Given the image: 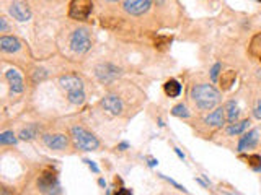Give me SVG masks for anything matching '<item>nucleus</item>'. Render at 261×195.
I'll list each match as a JSON object with an SVG mask.
<instances>
[{"label": "nucleus", "instance_id": "f257e3e1", "mask_svg": "<svg viewBox=\"0 0 261 195\" xmlns=\"http://www.w3.org/2000/svg\"><path fill=\"white\" fill-rule=\"evenodd\" d=\"M191 101L194 103V106L206 113V111L216 109L221 103V91L211 83H196V85L191 86L189 91Z\"/></svg>", "mask_w": 261, "mask_h": 195}, {"label": "nucleus", "instance_id": "f03ea898", "mask_svg": "<svg viewBox=\"0 0 261 195\" xmlns=\"http://www.w3.org/2000/svg\"><path fill=\"white\" fill-rule=\"evenodd\" d=\"M36 190L39 195H60L62 187L59 180V171L54 166H44L36 177Z\"/></svg>", "mask_w": 261, "mask_h": 195}, {"label": "nucleus", "instance_id": "7ed1b4c3", "mask_svg": "<svg viewBox=\"0 0 261 195\" xmlns=\"http://www.w3.org/2000/svg\"><path fill=\"white\" fill-rule=\"evenodd\" d=\"M59 85L66 91L69 103L75 104V106H82L85 103V86L79 75L67 73L59 76Z\"/></svg>", "mask_w": 261, "mask_h": 195}, {"label": "nucleus", "instance_id": "20e7f679", "mask_svg": "<svg viewBox=\"0 0 261 195\" xmlns=\"http://www.w3.org/2000/svg\"><path fill=\"white\" fill-rule=\"evenodd\" d=\"M71 140L75 148L80 151H97L101 145L98 137L82 125H72L71 127Z\"/></svg>", "mask_w": 261, "mask_h": 195}, {"label": "nucleus", "instance_id": "39448f33", "mask_svg": "<svg viewBox=\"0 0 261 195\" xmlns=\"http://www.w3.org/2000/svg\"><path fill=\"white\" fill-rule=\"evenodd\" d=\"M69 47L74 54L84 55L92 49V31L85 26L74 30L69 38Z\"/></svg>", "mask_w": 261, "mask_h": 195}, {"label": "nucleus", "instance_id": "423d86ee", "mask_svg": "<svg viewBox=\"0 0 261 195\" xmlns=\"http://www.w3.org/2000/svg\"><path fill=\"white\" fill-rule=\"evenodd\" d=\"M95 76H97V80L101 83V85H111L116 80L119 78L122 70L118 67L111 64V62H101L97 67H95Z\"/></svg>", "mask_w": 261, "mask_h": 195}, {"label": "nucleus", "instance_id": "0eeeda50", "mask_svg": "<svg viewBox=\"0 0 261 195\" xmlns=\"http://www.w3.org/2000/svg\"><path fill=\"white\" fill-rule=\"evenodd\" d=\"M93 0H71L69 4V17L77 22H87L92 15Z\"/></svg>", "mask_w": 261, "mask_h": 195}, {"label": "nucleus", "instance_id": "6e6552de", "mask_svg": "<svg viewBox=\"0 0 261 195\" xmlns=\"http://www.w3.org/2000/svg\"><path fill=\"white\" fill-rule=\"evenodd\" d=\"M41 138L47 148L54 151H66L72 142L71 137H67L66 134H44Z\"/></svg>", "mask_w": 261, "mask_h": 195}, {"label": "nucleus", "instance_id": "1a4fd4ad", "mask_svg": "<svg viewBox=\"0 0 261 195\" xmlns=\"http://www.w3.org/2000/svg\"><path fill=\"white\" fill-rule=\"evenodd\" d=\"M100 106L106 111V113L113 116H121L122 111H124V103L122 100L114 93H108L100 100Z\"/></svg>", "mask_w": 261, "mask_h": 195}, {"label": "nucleus", "instance_id": "9d476101", "mask_svg": "<svg viewBox=\"0 0 261 195\" xmlns=\"http://www.w3.org/2000/svg\"><path fill=\"white\" fill-rule=\"evenodd\" d=\"M150 7H152V0H124L122 2V9L133 17L144 15L150 10Z\"/></svg>", "mask_w": 261, "mask_h": 195}, {"label": "nucleus", "instance_id": "9b49d317", "mask_svg": "<svg viewBox=\"0 0 261 195\" xmlns=\"http://www.w3.org/2000/svg\"><path fill=\"white\" fill-rule=\"evenodd\" d=\"M258 142H259V130L258 129H251L248 132H245V134L238 138L237 151L243 153V151H248V150L256 148Z\"/></svg>", "mask_w": 261, "mask_h": 195}, {"label": "nucleus", "instance_id": "f8f14e48", "mask_svg": "<svg viewBox=\"0 0 261 195\" xmlns=\"http://www.w3.org/2000/svg\"><path fill=\"white\" fill-rule=\"evenodd\" d=\"M5 80L9 81V86H10V93L12 94H22L23 89H25V81L22 78L15 68H9L5 72Z\"/></svg>", "mask_w": 261, "mask_h": 195}, {"label": "nucleus", "instance_id": "ddd939ff", "mask_svg": "<svg viewBox=\"0 0 261 195\" xmlns=\"http://www.w3.org/2000/svg\"><path fill=\"white\" fill-rule=\"evenodd\" d=\"M225 122H227V119H225V109L222 106L216 108L211 114L204 117V124L209 125L212 129H221V127H224Z\"/></svg>", "mask_w": 261, "mask_h": 195}, {"label": "nucleus", "instance_id": "4468645a", "mask_svg": "<svg viewBox=\"0 0 261 195\" xmlns=\"http://www.w3.org/2000/svg\"><path fill=\"white\" fill-rule=\"evenodd\" d=\"M9 12H10V15L17 20V22H28V20L31 18L30 9L23 2H18V0L9 7Z\"/></svg>", "mask_w": 261, "mask_h": 195}, {"label": "nucleus", "instance_id": "2eb2a0df", "mask_svg": "<svg viewBox=\"0 0 261 195\" xmlns=\"http://www.w3.org/2000/svg\"><path fill=\"white\" fill-rule=\"evenodd\" d=\"M0 49H2L4 54H15L22 49V41L17 36H9V34H4L0 38Z\"/></svg>", "mask_w": 261, "mask_h": 195}, {"label": "nucleus", "instance_id": "dca6fc26", "mask_svg": "<svg viewBox=\"0 0 261 195\" xmlns=\"http://www.w3.org/2000/svg\"><path fill=\"white\" fill-rule=\"evenodd\" d=\"M39 134H41V125L39 124H28L26 127H23L22 130H20L18 138L20 140H25V142H31Z\"/></svg>", "mask_w": 261, "mask_h": 195}, {"label": "nucleus", "instance_id": "f3484780", "mask_svg": "<svg viewBox=\"0 0 261 195\" xmlns=\"http://www.w3.org/2000/svg\"><path fill=\"white\" fill-rule=\"evenodd\" d=\"M224 109H225V119H227L229 124L238 122V119H240V108H238V104H237L235 100H230V101L225 103Z\"/></svg>", "mask_w": 261, "mask_h": 195}, {"label": "nucleus", "instance_id": "a211bd4d", "mask_svg": "<svg viewBox=\"0 0 261 195\" xmlns=\"http://www.w3.org/2000/svg\"><path fill=\"white\" fill-rule=\"evenodd\" d=\"M181 91H183V86L176 78H168L163 83V93L168 98H178L181 94Z\"/></svg>", "mask_w": 261, "mask_h": 195}, {"label": "nucleus", "instance_id": "6ab92c4d", "mask_svg": "<svg viewBox=\"0 0 261 195\" xmlns=\"http://www.w3.org/2000/svg\"><path fill=\"white\" fill-rule=\"evenodd\" d=\"M250 119H243L240 122H235V124H229V127L225 129V132H227V135L230 137H238V135H243L246 129L250 127Z\"/></svg>", "mask_w": 261, "mask_h": 195}, {"label": "nucleus", "instance_id": "aec40b11", "mask_svg": "<svg viewBox=\"0 0 261 195\" xmlns=\"http://www.w3.org/2000/svg\"><path fill=\"white\" fill-rule=\"evenodd\" d=\"M237 80V72L235 70H225L219 76V85H221L222 91H227L233 86V83Z\"/></svg>", "mask_w": 261, "mask_h": 195}, {"label": "nucleus", "instance_id": "412c9836", "mask_svg": "<svg viewBox=\"0 0 261 195\" xmlns=\"http://www.w3.org/2000/svg\"><path fill=\"white\" fill-rule=\"evenodd\" d=\"M242 158H245L246 164H248L253 171H261V156L259 155H256V153H250V155L242 156Z\"/></svg>", "mask_w": 261, "mask_h": 195}, {"label": "nucleus", "instance_id": "4be33fe9", "mask_svg": "<svg viewBox=\"0 0 261 195\" xmlns=\"http://www.w3.org/2000/svg\"><path fill=\"white\" fill-rule=\"evenodd\" d=\"M0 145L7 146V145H17V137L13 134V130H5L0 134Z\"/></svg>", "mask_w": 261, "mask_h": 195}, {"label": "nucleus", "instance_id": "5701e85b", "mask_svg": "<svg viewBox=\"0 0 261 195\" xmlns=\"http://www.w3.org/2000/svg\"><path fill=\"white\" fill-rule=\"evenodd\" d=\"M171 116L175 117H180V119H186V117H189V111L186 108V104H176V106H173V109H171Z\"/></svg>", "mask_w": 261, "mask_h": 195}, {"label": "nucleus", "instance_id": "b1692460", "mask_svg": "<svg viewBox=\"0 0 261 195\" xmlns=\"http://www.w3.org/2000/svg\"><path fill=\"white\" fill-rule=\"evenodd\" d=\"M47 78V70L46 68H41V67H36L34 70L31 72V80L33 83H41V81H44Z\"/></svg>", "mask_w": 261, "mask_h": 195}, {"label": "nucleus", "instance_id": "393cba45", "mask_svg": "<svg viewBox=\"0 0 261 195\" xmlns=\"http://www.w3.org/2000/svg\"><path fill=\"white\" fill-rule=\"evenodd\" d=\"M222 64L221 62H217V64H214L211 67V70H209V75H211V80L212 83H217L219 81V73H222Z\"/></svg>", "mask_w": 261, "mask_h": 195}, {"label": "nucleus", "instance_id": "a878e982", "mask_svg": "<svg viewBox=\"0 0 261 195\" xmlns=\"http://www.w3.org/2000/svg\"><path fill=\"white\" fill-rule=\"evenodd\" d=\"M170 43H171V36H159L155 41V47H159V49L167 47V46H170Z\"/></svg>", "mask_w": 261, "mask_h": 195}, {"label": "nucleus", "instance_id": "bb28decb", "mask_svg": "<svg viewBox=\"0 0 261 195\" xmlns=\"http://www.w3.org/2000/svg\"><path fill=\"white\" fill-rule=\"evenodd\" d=\"M159 176L162 177V179H165V180H167V182H170L171 185H173V187H176V189L178 190H183V192H186V189H184V187L183 185H180V184H178V182H175V180L173 179H170V177H167V176H165V174H159Z\"/></svg>", "mask_w": 261, "mask_h": 195}, {"label": "nucleus", "instance_id": "cd10ccee", "mask_svg": "<svg viewBox=\"0 0 261 195\" xmlns=\"http://www.w3.org/2000/svg\"><path fill=\"white\" fill-rule=\"evenodd\" d=\"M253 116H255L258 121H261V98L256 101L255 108H253Z\"/></svg>", "mask_w": 261, "mask_h": 195}, {"label": "nucleus", "instance_id": "c85d7f7f", "mask_svg": "<svg viewBox=\"0 0 261 195\" xmlns=\"http://www.w3.org/2000/svg\"><path fill=\"white\" fill-rule=\"evenodd\" d=\"M0 195H17V193H15V190L12 189V187L2 184V189H0Z\"/></svg>", "mask_w": 261, "mask_h": 195}, {"label": "nucleus", "instance_id": "c756f323", "mask_svg": "<svg viewBox=\"0 0 261 195\" xmlns=\"http://www.w3.org/2000/svg\"><path fill=\"white\" fill-rule=\"evenodd\" d=\"M111 195H133V190L126 189V187H119V189H116Z\"/></svg>", "mask_w": 261, "mask_h": 195}, {"label": "nucleus", "instance_id": "7c9ffc66", "mask_svg": "<svg viewBox=\"0 0 261 195\" xmlns=\"http://www.w3.org/2000/svg\"><path fill=\"white\" fill-rule=\"evenodd\" d=\"M84 161L87 163V166H88V168H90L95 174H98L100 172V169H98V166L97 164H95L93 161H92V159H84Z\"/></svg>", "mask_w": 261, "mask_h": 195}, {"label": "nucleus", "instance_id": "2f4dec72", "mask_svg": "<svg viewBox=\"0 0 261 195\" xmlns=\"http://www.w3.org/2000/svg\"><path fill=\"white\" fill-rule=\"evenodd\" d=\"M9 31V25H7L5 18H0V33H7Z\"/></svg>", "mask_w": 261, "mask_h": 195}, {"label": "nucleus", "instance_id": "473e14b6", "mask_svg": "<svg viewBox=\"0 0 261 195\" xmlns=\"http://www.w3.org/2000/svg\"><path fill=\"white\" fill-rule=\"evenodd\" d=\"M129 148V143L127 142H121L118 146H116V150H119V151H126Z\"/></svg>", "mask_w": 261, "mask_h": 195}, {"label": "nucleus", "instance_id": "72a5a7b5", "mask_svg": "<svg viewBox=\"0 0 261 195\" xmlns=\"http://www.w3.org/2000/svg\"><path fill=\"white\" fill-rule=\"evenodd\" d=\"M173 151L176 153V156H178V158L183 159V161H184V155H183V151H181L180 148H173Z\"/></svg>", "mask_w": 261, "mask_h": 195}, {"label": "nucleus", "instance_id": "f704fd0d", "mask_svg": "<svg viewBox=\"0 0 261 195\" xmlns=\"http://www.w3.org/2000/svg\"><path fill=\"white\" fill-rule=\"evenodd\" d=\"M157 164H159V161H157L155 158H149V166H150V168H155Z\"/></svg>", "mask_w": 261, "mask_h": 195}, {"label": "nucleus", "instance_id": "c9c22d12", "mask_svg": "<svg viewBox=\"0 0 261 195\" xmlns=\"http://www.w3.org/2000/svg\"><path fill=\"white\" fill-rule=\"evenodd\" d=\"M98 184H100V187H106V182H105V179H103V177L98 180Z\"/></svg>", "mask_w": 261, "mask_h": 195}, {"label": "nucleus", "instance_id": "e433bc0d", "mask_svg": "<svg viewBox=\"0 0 261 195\" xmlns=\"http://www.w3.org/2000/svg\"><path fill=\"white\" fill-rule=\"evenodd\" d=\"M108 2H118V0H108Z\"/></svg>", "mask_w": 261, "mask_h": 195}, {"label": "nucleus", "instance_id": "4c0bfd02", "mask_svg": "<svg viewBox=\"0 0 261 195\" xmlns=\"http://www.w3.org/2000/svg\"><path fill=\"white\" fill-rule=\"evenodd\" d=\"M259 60H261V55H259Z\"/></svg>", "mask_w": 261, "mask_h": 195}, {"label": "nucleus", "instance_id": "58836bf2", "mask_svg": "<svg viewBox=\"0 0 261 195\" xmlns=\"http://www.w3.org/2000/svg\"><path fill=\"white\" fill-rule=\"evenodd\" d=\"M259 2H261V0H259Z\"/></svg>", "mask_w": 261, "mask_h": 195}]
</instances>
